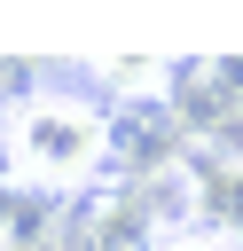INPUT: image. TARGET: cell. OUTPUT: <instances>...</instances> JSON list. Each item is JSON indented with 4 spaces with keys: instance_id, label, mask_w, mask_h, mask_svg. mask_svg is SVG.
<instances>
[{
    "instance_id": "5",
    "label": "cell",
    "mask_w": 243,
    "mask_h": 251,
    "mask_svg": "<svg viewBox=\"0 0 243 251\" xmlns=\"http://www.w3.org/2000/svg\"><path fill=\"white\" fill-rule=\"evenodd\" d=\"M157 251H243L235 235H219V227H180V235H165Z\"/></svg>"
},
{
    "instance_id": "3",
    "label": "cell",
    "mask_w": 243,
    "mask_h": 251,
    "mask_svg": "<svg viewBox=\"0 0 243 251\" xmlns=\"http://www.w3.org/2000/svg\"><path fill=\"white\" fill-rule=\"evenodd\" d=\"M157 220L141 212L133 188H94L78 204H63V227H55V251H157Z\"/></svg>"
},
{
    "instance_id": "4",
    "label": "cell",
    "mask_w": 243,
    "mask_h": 251,
    "mask_svg": "<svg viewBox=\"0 0 243 251\" xmlns=\"http://www.w3.org/2000/svg\"><path fill=\"white\" fill-rule=\"evenodd\" d=\"M86 78H94L110 102H149V94H172L180 63H165V55H94Z\"/></svg>"
},
{
    "instance_id": "1",
    "label": "cell",
    "mask_w": 243,
    "mask_h": 251,
    "mask_svg": "<svg viewBox=\"0 0 243 251\" xmlns=\"http://www.w3.org/2000/svg\"><path fill=\"white\" fill-rule=\"evenodd\" d=\"M110 188V102L78 86H16L0 102V196L78 204Z\"/></svg>"
},
{
    "instance_id": "2",
    "label": "cell",
    "mask_w": 243,
    "mask_h": 251,
    "mask_svg": "<svg viewBox=\"0 0 243 251\" xmlns=\"http://www.w3.org/2000/svg\"><path fill=\"white\" fill-rule=\"evenodd\" d=\"M188 126L172 110V94H149V102H110V180L133 188V180H157L188 157Z\"/></svg>"
}]
</instances>
